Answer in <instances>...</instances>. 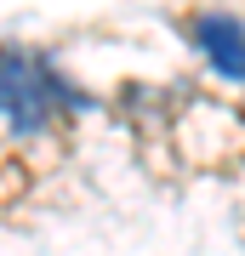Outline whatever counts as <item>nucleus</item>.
Returning <instances> with one entry per match:
<instances>
[{
    "mask_svg": "<svg viewBox=\"0 0 245 256\" xmlns=\"http://www.w3.org/2000/svg\"><path fill=\"white\" fill-rule=\"evenodd\" d=\"M57 102H69V86L52 74V63L23 57V52H0V114L12 131L46 126V114Z\"/></svg>",
    "mask_w": 245,
    "mask_h": 256,
    "instance_id": "nucleus-1",
    "label": "nucleus"
},
{
    "mask_svg": "<svg viewBox=\"0 0 245 256\" xmlns=\"http://www.w3.org/2000/svg\"><path fill=\"white\" fill-rule=\"evenodd\" d=\"M194 46L222 80H245V18L234 12H194Z\"/></svg>",
    "mask_w": 245,
    "mask_h": 256,
    "instance_id": "nucleus-2",
    "label": "nucleus"
}]
</instances>
